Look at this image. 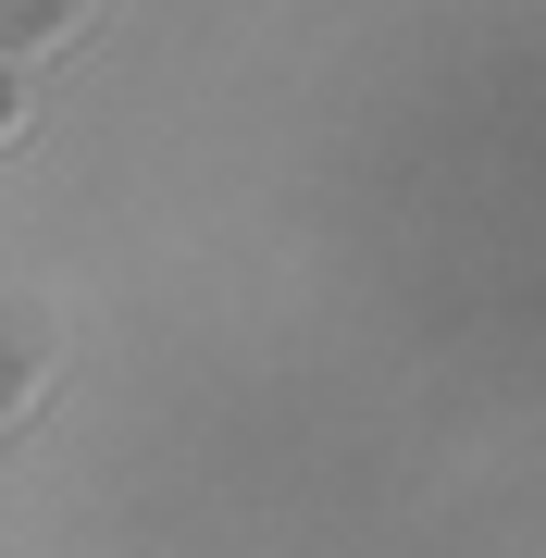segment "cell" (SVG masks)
Masks as SVG:
<instances>
[{
  "instance_id": "cell-3",
  "label": "cell",
  "mask_w": 546,
  "mask_h": 558,
  "mask_svg": "<svg viewBox=\"0 0 546 558\" xmlns=\"http://www.w3.org/2000/svg\"><path fill=\"white\" fill-rule=\"evenodd\" d=\"M13 137H25V75L0 62V149H13Z\"/></svg>"
},
{
  "instance_id": "cell-2",
  "label": "cell",
  "mask_w": 546,
  "mask_h": 558,
  "mask_svg": "<svg viewBox=\"0 0 546 558\" xmlns=\"http://www.w3.org/2000/svg\"><path fill=\"white\" fill-rule=\"evenodd\" d=\"M87 38V0H0V62H38Z\"/></svg>"
},
{
  "instance_id": "cell-1",
  "label": "cell",
  "mask_w": 546,
  "mask_h": 558,
  "mask_svg": "<svg viewBox=\"0 0 546 558\" xmlns=\"http://www.w3.org/2000/svg\"><path fill=\"white\" fill-rule=\"evenodd\" d=\"M50 373H62V311L25 299V286H0V447L50 410Z\"/></svg>"
}]
</instances>
